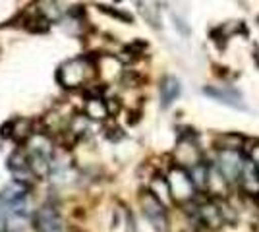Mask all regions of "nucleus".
<instances>
[{
  "label": "nucleus",
  "mask_w": 259,
  "mask_h": 232,
  "mask_svg": "<svg viewBox=\"0 0 259 232\" xmlns=\"http://www.w3.org/2000/svg\"><path fill=\"white\" fill-rule=\"evenodd\" d=\"M176 161H178V165L182 166H195L199 163V149H197V145L192 142V140H188V137H184L182 142L178 144L176 147Z\"/></svg>",
  "instance_id": "obj_8"
},
{
  "label": "nucleus",
  "mask_w": 259,
  "mask_h": 232,
  "mask_svg": "<svg viewBox=\"0 0 259 232\" xmlns=\"http://www.w3.org/2000/svg\"><path fill=\"white\" fill-rule=\"evenodd\" d=\"M29 166H31V172L35 176L45 180V178H49L51 170H53V159L49 157V153H45V151H33L31 149Z\"/></svg>",
  "instance_id": "obj_10"
},
{
  "label": "nucleus",
  "mask_w": 259,
  "mask_h": 232,
  "mask_svg": "<svg viewBox=\"0 0 259 232\" xmlns=\"http://www.w3.org/2000/svg\"><path fill=\"white\" fill-rule=\"evenodd\" d=\"M35 230L37 232H62V221H60V215L58 211L51 207V205H45L37 211L35 215Z\"/></svg>",
  "instance_id": "obj_5"
},
{
  "label": "nucleus",
  "mask_w": 259,
  "mask_h": 232,
  "mask_svg": "<svg viewBox=\"0 0 259 232\" xmlns=\"http://www.w3.org/2000/svg\"><path fill=\"white\" fill-rule=\"evenodd\" d=\"M8 170L16 176V180L20 182H29L35 174L31 172V166H29V157L25 153H22L20 149L14 151L8 157Z\"/></svg>",
  "instance_id": "obj_6"
},
{
  "label": "nucleus",
  "mask_w": 259,
  "mask_h": 232,
  "mask_svg": "<svg viewBox=\"0 0 259 232\" xmlns=\"http://www.w3.org/2000/svg\"><path fill=\"white\" fill-rule=\"evenodd\" d=\"M31 133H33V124H31V120H27V118L12 120L2 128V135L16 140L18 144H20V142H25L27 137H31Z\"/></svg>",
  "instance_id": "obj_7"
},
{
  "label": "nucleus",
  "mask_w": 259,
  "mask_h": 232,
  "mask_svg": "<svg viewBox=\"0 0 259 232\" xmlns=\"http://www.w3.org/2000/svg\"><path fill=\"white\" fill-rule=\"evenodd\" d=\"M192 180H194L195 188H207L209 184V168L201 163H197L195 166H192Z\"/></svg>",
  "instance_id": "obj_16"
},
{
  "label": "nucleus",
  "mask_w": 259,
  "mask_h": 232,
  "mask_svg": "<svg viewBox=\"0 0 259 232\" xmlns=\"http://www.w3.org/2000/svg\"><path fill=\"white\" fill-rule=\"evenodd\" d=\"M207 95H211V97H215V99H219L221 103H227V105H230V107H236V109H244V103L240 101V97H238V93H234V91H219V89H205Z\"/></svg>",
  "instance_id": "obj_14"
},
{
  "label": "nucleus",
  "mask_w": 259,
  "mask_h": 232,
  "mask_svg": "<svg viewBox=\"0 0 259 232\" xmlns=\"http://www.w3.org/2000/svg\"><path fill=\"white\" fill-rule=\"evenodd\" d=\"M244 165H246V161L242 159V155L238 153L236 149H223V153L219 157V170L227 182L238 180Z\"/></svg>",
  "instance_id": "obj_4"
},
{
  "label": "nucleus",
  "mask_w": 259,
  "mask_h": 232,
  "mask_svg": "<svg viewBox=\"0 0 259 232\" xmlns=\"http://www.w3.org/2000/svg\"><path fill=\"white\" fill-rule=\"evenodd\" d=\"M153 194L157 196V198L161 199L162 203L166 205V203H170V199H172V194H170V186H168V180H164L162 176H157L153 178L151 186H149Z\"/></svg>",
  "instance_id": "obj_15"
},
{
  "label": "nucleus",
  "mask_w": 259,
  "mask_h": 232,
  "mask_svg": "<svg viewBox=\"0 0 259 232\" xmlns=\"http://www.w3.org/2000/svg\"><path fill=\"white\" fill-rule=\"evenodd\" d=\"M83 111H85L87 118H91V120H105L107 116H110L108 103L103 101L101 97H91V99H87Z\"/></svg>",
  "instance_id": "obj_11"
},
{
  "label": "nucleus",
  "mask_w": 259,
  "mask_h": 232,
  "mask_svg": "<svg viewBox=\"0 0 259 232\" xmlns=\"http://www.w3.org/2000/svg\"><path fill=\"white\" fill-rule=\"evenodd\" d=\"M199 219L205 222L207 226H221V222L225 221L223 219V213H221V205H211V203H207V205H201L199 207Z\"/></svg>",
  "instance_id": "obj_13"
},
{
  "label": "nucleus",
  "mask_w": 259,
  "mask_h": 232,
  "mask_svg": "<svg viewBox=\"0 0 259 232\" xmlns=\"http://www.w3.org/2000/svg\"><path fill=\"white\" fill-rule=\"evenodd\" d=\"M93 64L89 58H76V60H70L66 62L64 66H60L58 74H56V79L68 89H74L83 85L87 79L93 74Z\"/></svg>",
  "instance_id": "obj_1"
},
{
  "label": "nucleus",
  "mask_w": 259,
  "mask_h": 232,
  "mask_svg": "<svg viewBox=\"0 0 259 232\" xmlns=\"http://www.w3.org/2000/svg\"><path fill=\"white\" fill-rule=\"evenodd\" d=\"M240 184L242 190L249 194V196H259V170L257 165L253 161H248L244 168H242V174H240Z\"/></svg>",
  "instance_id": "obj_9"
},
{
  "label": "nucleus",
  "mask_w": 259,
  "mask_h": 232,
  "mask_svg": "<svg viewBox=\"0 0 259 232\" xmlns=\"http://www.w3.org/2000/svg\"><path fill=\"white\" fill-rule=\"evenodd\" d=\"M168 186H170L172 198L176 201H180V203H186V201H190V199L194 198V192H195L194 180L182 168H174L172 172L168 174Z\"/></svg>",
  "instance_id": "obj_3"
},
{
  "label": "nucleus",
  "mask_w": 259,
  "mask_h": 232,
  "mask_svg": "<svg viewBox=\"0 0 259 232\" xmlns=\"http://www.w3.org/2000/svg\"><path fill=\"white\" fill-rule=\"evenodd\" d=\"M249 157H251V161L259 166V144H255L251 147V151H249Z\"/></svg>",
  "instance_id": "obj_18"
},
{
  "label": "nucleus",
  "mask_w": 259,
  "mask_h": 232,
  "mask_svg": "<svg viewBox=\"0 0 259 232\" xmlns=\"http://www.w3.org/2000/svg\"><path fill=\"white\" fill-rule=\"evenodd\" d=\"M141 207L143 213L147 217V221L153 224V228L157 232H166L168 228V222H166V211H164V203L161 199L153 194L151 190L145 192L141 196Z\"/></svg>",
  "instance_id": "obj_2"
},
{
  "label": "nucleus",
  "mask_w": 259,
  "mask_h": 232,
  "mask_svg": "<svg viewBox=\"0 0 259 232\" xmlns=\"http://www.w3.org/2000/svg\"><path fill=\"white\" fill-rule=\"evenodd\" d=\"M180 95V83L178 79L172 76H166L161 81V101H162V107H170L176 97Z\"/></svg>",
  "instance_id": "obj_12"
},
{
  "label": "nucleus",
  "mask_w": 259,
  "mask_h": 232,
  "mask_svg": "<svg viewBox=\"0 0 259 232\" xmlns=\"http://www.w3.org/2000/svg\"><path fill=\"white\" fill-rule=\"evenodd\" d=\"M244 144V137H240L238 133H225V135H221L219 140H217V145L221 147V149H236Z\"/></svg>",
  "instance_id": "obj_17"
}]
</instances>
